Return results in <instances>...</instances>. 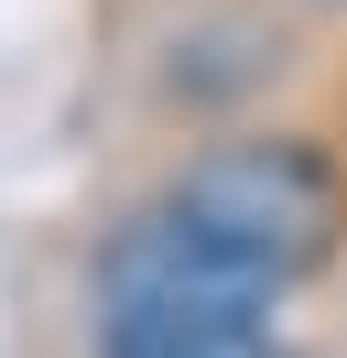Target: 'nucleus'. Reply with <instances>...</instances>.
I'll list each match as a JSON object with an SVG mask.
<instances>
[{
  "mask_svg": "<svg viewBox=\"0 0 347 358\" xmlns=\"http://www.w3.org/2000/svg\"><path fill=\"white\" fill-rule=\"evenodd\" d=\"M152 196H174L195 228L260 261L282 293H304L315 271L347 261V141L315 120H217L185 131V152L152 174Z\"/></svg>",
  "mask_w": 347,
  "mask_h": 358,
  "instance_id": "obj_1",
  "label": "nucleus"
},
{
  "mask_svg": "<svg viewBox=\"0 0 347 358\" xmlns=\"http://www.w3.org/2000/svg\"><path fill=\"white\" fill-rule=\"evenodd\" d=\"M98 358H293L271 315H98Z\"/></svg>",
  "mask_w": 347,
  "mask_h": 358,
  "instance_id": "obj_2",
  "label": "nucleus"
},
{
  "mask_svg": "<svg viewBox=\"0 0 347 358\" xmlns=\"http://www.w3.org/2000/svg\"><path fill=\"white\" fill-rule=\"evenodd\" d=\"M293 22H347V0H282Z\"/></svg>",
  "mask_w": 347,
  "mask_h": 358,
  "instance_id": "obj_3",
  "label": "nucleus"
}]
</instances>
